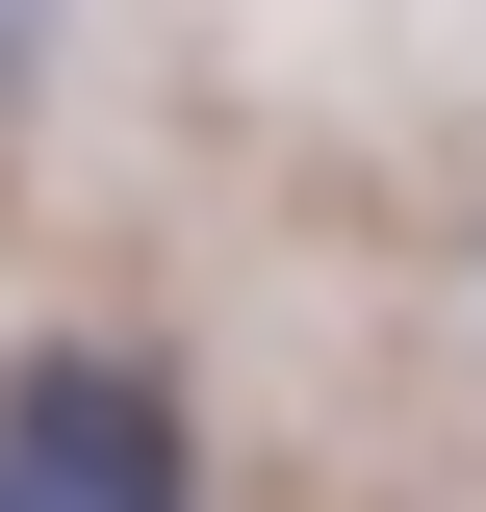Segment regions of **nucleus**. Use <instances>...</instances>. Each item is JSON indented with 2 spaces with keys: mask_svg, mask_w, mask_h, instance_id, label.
Segmentation results:
<instances>
[{
  "mask_svg": "<svg viewBox=\"0 0 486 512\" xmlns=\"http://www.w3.org/2000/svg\"><path fill=\"white\" fill-rule=\"evenodd\" d=\"M0 512H180V410L128 359H52L26 410H0Z\"/></svg>",
  "mask_w": 486,
  "mask_h": 512,
  "instance_id": "1",
  "label": "nucleus"
},
{
  "mask_svg": "<svg viewBox=\"0 0 486 512\" xmlns=\"http://www.w3.org/2000/svg\"><path fill=\"white\" fill-rule=\"evenodd\" d=\"M0 77H26V0H0Z\"/></svg>",
  "mask_w": 486,
  "mask_h": 512,
  "instance_id": "2",
  "label": "nucleus"
}]
</instances>
